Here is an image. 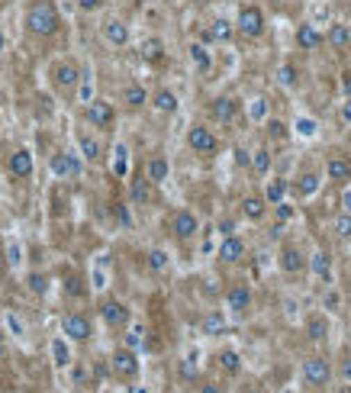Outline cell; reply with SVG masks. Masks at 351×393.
<instances>
[{"label":"cell","instance_id":"1","mask_svg":"<svg viewBox=\"0 0 351 393\" xmlns=\"http://www.w3.org/2000/svg\"><path fill=\"white\" fill-rule=\"evenodd\" d=\"M23 33L33 42H55L65 33V17L58 0H26L23 3Z\"/></svg>","mask_w":351,"mask_h":393},{"label":"cell","instance_id":"2","mask_svg":"<svg viewBox=\"0 0 351 393\" xmlns=\"http://www.w3.org/2000/svg\"><path fill=\"white\" fill-rule=\"evenodd\" d=\"M45 84L52 90L55 97H62V100H74L84 84V68H81L78 58H71V55H58V58L49 61V68H45Z\"/></svg>","mask_w":351,"mask_h":393},{"label":"cell","instance_id":"3","mask_svg":"<svg viewBox=\"0 0 351 393\" xmlns=\"http://www.w3.org/2000/svg\"><path fill=\"white\" fill-rule=\"evenodd\" d=\"M81 120L84 126L94 132H113L116 129V120H120V106L113 100H106V97H90L84 100V110H81Z\"/></svg>","mask_w":351,"mask_h":393},{"label":"cell","instance_id":"4","mask_svg":"<svg viewBox=\"0 0 351 393\" xmlns=\"http://www.w3.org/2000/svg\"><path fill=\"white\" fill-rule=\"evenodd\" d=\"M184 145L197 158H216L222 152V139L216 136V129H210L206 122H190L184 132Z\"/></svg>","mask_w":351,"mask_h":393},{"label":"cell","instance_id":"5","mask_svg":"<svg viewBox=\"0 0 351 393\" xmlns=\"http://www.w3.org/2000/svg\"><path fill=\"white\" fill-rule=\"evenodd\" d=\"M97 335V326H94V316L84 313V310H68L62 316V339L68 345H90Z\"/></svg>","mask_w":351,"mask_h":393},{"label":"cell","instance_id":"6","mask_svg":"<svg viewBox=\"0 0 351 393\" xmlns=\"http://www.w3.org/2000/svg\"><path fill=\"white\" fill-rule=\"evenodd\" d=\"M232 26H236V35H242L248 42H258V39L268 33V13H264L258 3H242Z\"/></svg>","mask_w":351,"mask_h":393},{"label":"cell","instance_id":"7","mask_svg":"<svg viewBox=\"0 0 351 393\" xmlns=\"http://www.w3.org/2000/svg\"><path fill=\"white\" fill-rule=\"evenodd\" d=\"M97 316H100V323L110 329V332H126L132 326V310L129 303H123L120 297H104L97 303Z\"/></svg>","mask_w":351,"mask_h":393},{"label":"cell","instance_id":"8","mask_svg":"<svg viewBox=\"0 0 351 393\" xmlns=\"http://www.w3.org/2000/svg\"><path fill=\"white\" fill-rule=\"evenodd\" d=\"M110 374L123 384H136L142 374V361H139V351L126 348V345H116L113 355H110Z\"/></svg>","mask_w":351,"mask_h":393},{"label":"cell","instance_id":"9","mask_svg":"<svg viewBox=\"0 0 351 393\" xmlns=\"http://www.w3.org/2000/svg\"><path fill=\"white\" fill-rule=\"evenodd\" d=\"M168 232H171L174 242L190 245L193 239L200 236V216L193 210H187V207H177V210L171 213V219H168Z\"/></svg>","mask_w":351,"mask_h":393},{"label":"cell","instance_id":"10","mask_svg":"<svg viewBox=\"0 0 351 393\" xmlns=\"http://www.w3.org/2000/svg\"><path fill=\"white\" fill-rule=\"evenodd\" d=\"M222 303H226V316H232V319H245V316H252V310H255V290L248 287L245 280H238V284L226 287Z\"/></svg>","mask_w":351,"mask_h":393},{"label":"cell","instance_id":"11","mask_svg":"<svg viewBox=\"0 0 351 393\" xmlns=\"http://www.w3.org/2000/svg\"><path fill=\"white\" fill-rule=\"evenodd\" d=\"M74 145H78V155L84 165H104L106 158V145L104 139H100V132L88 129V126H81V129H74Z\"/></svg>","mask_w":351,"mask_h":393},{"label":"cell","instance_id":"12","mask_svg":"<svg viewBox=\"0 0 351 393\" xmlns=\"http://www.w3.org/2000/svg\"><path fill=\"white\" fill-rule=\"evenodd\" d=\"M238 113H242V100L232 94H216V97H210V104H206V116H210L216 126L236 122Z\"/></svg>","mask_w":351,"mask_h":393},{"label":"cell","instance_id":"13","mask_svg":"<svg viewBox=\"0 0 351 393\" xmlns=\"http://www.w3.org/2000/svg\"><path fill=\"white\" fill-rule=\"evenodd\" d=\"M49 168H52V175L58 177V181H74V177H81V171H84V161H81V155L74 149H58L49 158Z\"/></svg>","mask_w":351,"mask_h":393},{"label":"cell","instance_id":"14","mask_svg":"<svg viewBox=\"0 0 351 393\" xmlns=\"http://www.w3.org/2000/svg\"><path fill=\"white\" fill-rule=\"evenodd\" d=\"M248 258V242L242 236H222L220 245H216V262L226 264V268H236V264H242Z\"/></svg>","mask_w":351,"mask_h":393},{"label":"cell","instance_id":"15","mask_svg":"<svg viewBox=\"0 0 351 393\" xmlns=\"http://www.w3.org/2000/svg\"><path fill=\"white\" fill-rule=\"evenodd\" d=\"M7 175L13 177V181H33V175H35V155H33V149L19 145V149L10 152V155H7Z\"/></svg>","mask_w":351,"mask_h":393},{"label":"cell","instance_id":"16","mask_svg":"<svg viewBox=\"0 0 351 393\" xmlns=\"http://www.w3.org/2000/svg\"><path fill=\"white\" fill-rule=\"evenodd\" d=\"M329 380H332V364L323 355H309L303 361V384L319 390V387H329Z\"/></svg>","mask_w":351,"mask_h":393},{"label":"cell","instance_id":"17","mask_svg":"<svg viewBox=\"0 0 351 393\" xmlns=\"http://www.w3.org/2000/svg\"><path fill=\"white\" fill-rule=\"evenodd\" d=\"M100 35H104V42L110 45V49H126V45H132V26L126 23V19H120V17L104 19Z\"/></svg>","mask_w":351,"mask_h":393},{"label":"cell","instance_id":"18","mask_svg":"<svg viewBox=\"0 0 351 393\" xmlns=\"http://www.w3.org/2000/svg\"><path fill=\"white\" fill-rule=\"evenodd\" d=\"M307 255H303V248L293 242H284L281 252H277V264H281V271L290 274V278H297V274H307Z\"/></svg>","mask_w":351,"mask_h":393},{"label":"cell","instance_id":"19","mask_svg":"<svg viewBox=\"0 0 351 393\" xmlns=\"http://www.w3.org/2000/svg\"><path fill=\"white\" fill-rule=\"evenodd\" d=\"M155 191H158V187L142 175V171L132 175L129 177V207H149V203L155 200Z\"/></svg>","mask_w":351,"mask_h":393},{"label":"cell","instance_id":"20","mask_svg":"<svg viewBox=\"0 0 351 393\" xmlns=\"http://www.w3.org/2000/svg\"><path fill=\"white\" fill-rule=\"evenodd\" d=\"M232 39H236V26L222 17L210 19L206 29H203V45H229Z\"/></svg>","mask_w":351,"mask_h":393},{"label":"cell","instance_id":"21","mask_svg":"<svg viewBox=\"0 0 351 393\" xmlns=\"http://www.w3.org/2000/svg\"><path fill=\"white\" fill-rule=\"evenodd\" d=\"M238 216L245 219V223H264V216H268V200H264L261 193H245L242 203H238Z\"/></svg>","mask_w":351,"mask_h":393},{"label":"cell","instance_id":"22","mask_svg":"<svg viewBox=\"0 0 351 393\" xmlns=\"http://www.w3.org/2000/svg\"><path fill=\"white\" fill-rule=\"evenodd\" d=\"M307 271L313 274L316 280H323L325 287H329V284L335 280V271H332V255L323 252V248H319V252H313V255H309V262H307Z\"/></svg>","mask_w":351,"mask_h":393},{"label":"cell","instance_id":"23","mask_svg":"<svg viewBox=\"0 0 351 393\" xmlns=\"http://www.w3.org/2000/svg\"><path fill=\"white\" fill-rule=\"evenodd\" d=\"M149 106L161 116H174L177 110H181V100H177V94L171 88H158L149 94Z\"/></svg>","mask_w":351,"mask_h":393},{"label":"cell","instance_id":"24","mask_svg":"<svg viewBox=\"0 0 351 393\" xmlns=\"http://www.w3.org/2000/svg\"><path fill=\"white\" fill-rule=\"evenodd\" d=\"M323 42L329 45V49H335V52H345V49L351 45V26L345 23V19H332L329 29H325V35H323Z\"/></svg>","mask_w":351,"mask_h":393},{"label":"cell","instance_id":"25","mask_svg":"<svg viewBox=\"0 0 351 393\" xmlns=\"http://www.w3.org/2000/svg\"><path fill=\"white\" fill-rule=\"evenodd\" d=\"M142 175L149 177L155 187H161V184H168V177H171V161H168V155H161V152H155V155L145 161V168H142Z\"/></svg>","mask_w":351,"mask_h":393},{"label":"cell","instance_id":"26","mask_svg":"<svg viewBox=\"0 0 351 393\" xmlns=\"http://www.w3.org/2000/svg\"><path fill=\"white\" fill-rule=\"evenodd\" d=\"M120 104H123L126 113H142L149 106V90L142 84H126L123 94H120Z\"/></svg>","mask_w":351,"mask_h":393},{"label":"cell","instance_id":"27","mask_svg":"<svg viewBox=\"0 0 351 393\" xmlns=\"http://www.w3.org/2000/svg\"><path fill=\"white\" fill-rule=\"evenodd\" d=\"M325 181L332 184H351V155H332L325 161Z\"/></svg>","mask_w":351,"mask_h":393},{"label":"cell","instance_id":"28","mask_svg":"<svg viewBox=\"0 0 351 393\" xmlns=\"http://www.w3.org/2000/svg\"><path fill=\"white\" fill-rule=\"evenodd\" d=\"M139 58L145 65H161L168 58V45L161 35H149V39H142L139 42Z\"/></svg>","mask_w":351,"mask_h":393},{"label":"cell","instance_id":"29","mask_svg":"<svg viewBox=\"0 0 351 393\" xmlns=\"http://www.w3.org/2000/svg\"><path fill=\"white\" fill-rule=\"evenodd\" d=\"M293 42H297L300 52H316L323 45V33H319L316 23H300L297 33H293Z\"/></svg>","mask_w":351,"mask_h":393},{"label":"cell","instance_id":"30","mask_svg":"<svg viewBox=\"0 0 351 393\" xmlns=\"http://www.w3.org/2000/svg\"><path fill=\"white\" fill-rule=\"evenodd\" d=\"M303 332H307L309 342H325L329 332H332V323H329V316L319 310V313H309L307 323H303Z\"/></svg>","mask_w":351,"mask_h":393},{"label":"cell","instance_id":"31","mask_svg":"<svg viewBox=\"0 0 351 393\" xmlns=\"http://www.w3.org/2000/svg\"><path fill=\"white\" fill-rule=\"evenodd\" d=\"M287 193H290V181L281 175H268V181H264V200H268V207H274V203H281L287 200Z\"/></svg>","mask_w":351,"mask_h":393},{"label":"cell","instance_id":"32","mask_svg":"<svg viewBox=\"0 0 351 393\" xmlns=\"http://www.w3.org/2000/svg\"><path fill=\"white\" fill-rule=\"evenodd\" d=\"M187 58H190V65H193V71H197V74H210V71H213V52H210V45L190 42V49H187Z\"/></svg>","mask_w":351,"mask_h":393},{"label":"cell","instance_id":"33","mask_svg":"<svg viewBox=\"0 0 351 393\" xmlns=\"http://www.w3.org/2000/svg\"><path fill=\"white\" fill-rule=\"evenodd\" d=\"M216 367L229 377H238L242 374V355H238L236 348H220L216 351Z\"/></svg>","mask_w":351,"mask_h":393},{"label":"cell","instance_id":"34","mask_svg":"<svg viewBox=\"0 0 351 393\" xmlns=\"http://www.w3.org/2000/svg\"><path fill=\"white\" fill-rule=\"evenodd\" d=\"M62 290H65V297H71V300H88L90 297V287H88V280L81 278V274H65V280H62Z\"/></svg>","mask_w":351,"mask_h":393},{"label":"cell","instance_id":"35","mask_svg":"<svg viewBox=\"0 0 351 393\" xmlns=\"http://www.w3.org/2000/svg\"><path fill=\"white\" fill-rule=\"evenodd\" d=\"M248 165H252V171H255L258 177H268L271 175V165H274V155L268 145H261V149H255L252 155H248Z\"/></svg>","mask_w":351,"mask_h":393},{"label":"cell","instance_id":"36","mask_svg":"<svg viewBox=\"0 0 351 393\" xmlns=\"http://www.w3.org/2000/svg\"><path fill=\"white\" fill-rule=\"evenodd\" d=\"M323 187V175L319 171H303L297 175V197H316Z\"/></svg>","mask_w":351,"mask_h":393},{"label":"cell","instance_id":"37","mask_svg":"<svg viewBox=\"0 0 351 393\" xmlns=\"http://www.w3.org/2000/svg\"><path fill=\"white\" fill-rule=\"evenodd\" d=\"M226 329H229L226 310H210V313L203 316V332H206V335H222Z\"/></svg>","mask_w":351,"mask_h":393},{"label":"cell","instance_id":"38","mask_svg":"<svg viewBox=\"0 0 351 393\" xmlns=\"http://www.w3.org/2000/svg\"><path fill=\"white\" fill-rule=\"evenodd\" d=\"M145 264H149L152 274H168L171 271V255L165 248H149L145 252Z\"/></svg>","mask_w":351,"mask_h":393},{"label":"cell","instance_id":"39","mask_svg":"<svg viewBox=\"0 0 351 393\" xmlns=\"http://www.w3.org/2000/svg\"><path fill=\"white\" fill-rule=\"evenodd\" d=\"M264 132H268V139L271 142H287L290 139V126L284 120H277V116H268V120H264Z\"/></svg>","mask_w":351,"mask_h":393},{"label":"cell","instance_id":"40","mask_svg":"<svg viewBox=\"0 0 351 393\" xmlns=\"http://www.w3.org/2000/svg\"><path fill=\"white\" fill-rule=\"evenodd\" d=\"M126 348H132V351H142L145 348V339H149V332H145V329H142V326H129V329H126Z\"/></svg>","mask_w":351,"mask_h":393},{"label":"cell","instance_id":"41","mask_svg":"<svg viewBox=\"0 0 351 393\" xmlns=\"http://www.w3.org/2000/svg\"><path fill=\"white\" fill-rule=\"evenodd\" d=\"M26 287H29V294H35V297H45V294H49V274L33 271L26 278Z\"/></svg>","mask_w":351,"mask_h":393},{"label":"cell","instance_id":"42","mask_svg":"<svg viewBox=\"0 0 351 393\" xmlns=\"http://www.w3.org/2000/svg\"><path fill=\"white\" fill-rule=\"evenodd\" d=\"M277 81H281V88H287V90H293L300 84V71L293 68V65H281V71H277Z\"/></svg>","mask_w":351,"mask_h":393},{"label":"cell","instance_id":"43","mask_svg":"<svg viewBox=\"0 0 351 393\" xmlns=\"http://www.w3.org/2000/svg\"><path fill=\"white\" fill-rule=\"evenodd\" d=\"M271 210H274V216H277V223H281V226H287L290 219H297V207H293V203H290V200L274 203Z\"/></svg>","mask_w":351,"mask_h":393},{"label":"cell","instance_id":"44","mask_svg":"<svg viewBox=\"0 0 351 393\" xmlns=\"http://www.w3.org/2000/svg\"><path fill=\"white\" fill-rule=\"evenodd\" d=\"M323 310L325 313H338V310H342V297H338V290H335L332 284H329V290L323 294Z\"/></svg>","mask_w":351,"mask_h":393},{"label":"cell","instance_id":"45","mask_svg":"<svg viewBox=\"0 0 351 393\" xmlns=\"http://www.w3.org/2000/svg\"><path fill=\"white\" fill-rule=\"evenodd\" d=\"M177 374H181V380H197V361H193V355H187V358L177 364Z\"/></svg>","mask_w":351,"mask_h":393},{"label":"cell","instance_id":"46","mask_svg":"<svg viewBox=\"0 0 351 393\" xmlns=\"http://www.w3.org/2000/svg\"><path fill=\"white\" fill-rule=\"evenodd\" d=\"M52 355H55V364H58V367H68L71 364V355H68V345H65V339H58L52 345Z\"/></svg>","mask_w":351,"mask_h":393},{"label":"cell","instance_id":"47","mask_svg":"<svg viewBox=\"0 0 351 393\" xmlns=\"http://www.w3.org/2000/svg\"><path fill=\"white\" fill-rule=\"evenodd\" d=\"M74 3V10H81V13H100V10L106 7V0H71Z\"/></svg>","mask_w":351,"mask_h":393},{"label":"cell","instance_id":"48","mask_svg":"<svg viewBox=\"0 0 351 393\" xmlns=\"http://www.w3.org/2000/svg\"><path fill=\"white\" fill-rule=\"evenodd\" d=\"M335 236L338 239H351V213H342L335 219Z\"/></svg>","mask_w":351,"mask_h":393},{"label":"cell","instance_id":"49","mask_svg":"<svg viewBox=\"0 0 351 393\" xmlns=\"http://www.w3.org/2000/svg\"><path fill=\"white\" fill-rule=\"evenodd\" d=\"M297 132L303 136V139H313V136H316V122L313 120H297Z\"/></svg>","mask_w":351,"mask_h":393},{"label":"cell","instance_id":"50","mask_svg":"<svg viewBox=\"0 0 351 393\" xmlns=\"http://www.w3.org/2000/svg\"><path fill=\"white\" fill-rule=\"evenodd\" d=\"M220 232H222V236H236V232H238V219L222 216L220 219Z\"/></svg>","mask_w":351,"mask_h":393},{"label":"cell","instance_id":"51","mask_svg":"<svg viewBox=\"0 0 351 393\" xmlns=\"http://www.w3.org/2000/svg\"><path fill=\"white\" fill-rule=\"evenodd\" d=\"M338 122H342V126H351V100L348 97L338 104Z\"/></svg>","mask_w":351,"mask_h":393},{"label":"cell","instance_id":"52","mask_svg":"<svg viewBox=\"0 0 351 393\" xmlns=\"http://www.w3.org/2000/svg\"><path fill=\"white\" fill-rule=\"evenodd\" d=\"M338 88H342V97L351 100V68H345L342 74H338Z\"/></svg>","mask_w":351,"mask_h":393},{"label":"cell","instance_id":"53","mask_svg":"<svg viewBox=\"0 0 351 393\" xmlns=\"http://www.w3.org/2000/svg\"><path fill=\"white\" fill-rule=\"evenodd\" d=\"M197 393H226L222 390L220 380H200V387H197Z\"/></svg>","mask_w":351,"mask_h":393},{"label":"cell","instance_id":"54","mask_svg":"<svg viewBox=\"0 0 351 393\" xmlns=\"http://www.w3.org/2000/svg\"><path fill=\"white\" fill-rule=\"evenodd\" d=\"M338 374H342V380L351 387V351H348V355H345V358H342V367H338Z\"/></svg>","mask_w":351,"mask_h":393},{"label":"cell","instance_id":"55","mask_svg":"<svg viewBox=\"0 0 351 393\" xmlns=\"http://www.w3.org/2000/svg\"><path fill=\"white\" fill-rule=\"evenodd\" d=\"M116 155H120V158H116V161H113V171H120V175H126V149H123V145L116 149Z\"/></svg>","mask_w":351,"mask_h":393},{"label":"cell","instance_id":"56","mask_svg":"<svg viewBox=\"0 0 351 393\" xmlns=\"http://www.w3.org/2000/svg\"><path fill=\"white\" fill-rule=\"evenodd\" d=\"M3 361H7V335L0 332V364H3Z\"/></svg>","mask_w":351,"mask_h":393},{"label":"cell","instance_id":"57","mask_svg":"<svg viewBox=\"0 0 351 393\" xmlns=\"http://www.w3.org/2000/svg\"><path fill=\"white\" fill-rule=\"evenodd\" d=\"M3 49H7V35H3V26H0V55H3Z\"/></svg>","mask_w":351,"mask_h":393},{"label":"cell","instance_id":"58","mask_svg":"<svg viewBox=\"0 0 351 393\" xmlns=\"http://www.w3.org/2000/svg\"><path fill=\"white\" fill-rule=\"evenodd\" d=\"M129 393H149V390H145V387H139V384H132V387H129Z\"/></svg>","mask_w":351,"mask_h":393},{"label":"cell","instance_id":"59","mask_svg":"<svg viewBox=\"0 0 351 393\" xmlns=\"http://www.w3.org/2000/svg\"><path fill=\"white\" fill-rule=\"evenodd\" d=\"M242 393H268V390H261V387H245Z\"/></svg>","mask_w":351,"mask_h":393}]
</instances>
